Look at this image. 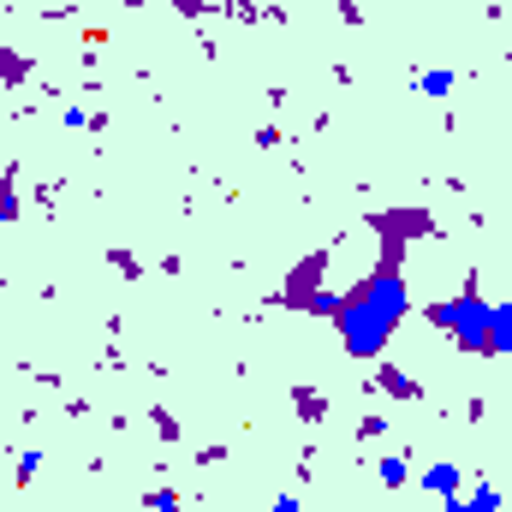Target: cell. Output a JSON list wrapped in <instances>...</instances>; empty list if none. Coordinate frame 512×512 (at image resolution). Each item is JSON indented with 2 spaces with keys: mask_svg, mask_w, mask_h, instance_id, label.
<instances>
[{
  "mask_svg": "<svg viewBox=\"0 0 512 512\" xmlns=\"http://www.w3.org/2000/svg\"><path fill=\"white\" fill-rule=\"evenodd\" d=\"M435 512H447V507H435Z\"/></svg>",
  "mask_w": 512,
  "mask_h": 512,
  "instance_id": "cell-10",
  "label": "cell"
},
{
  "mask_svg": "<svg viewBox=\"0 0 512 512\" xmlns=\"http://www.w3.org/2000/svg\"><path fill=\"white\" fill-rule=\"evenodd\" d=\"M262 512H304V495H280V501H268Z\"/></svg>",
  "mask_w": 512,
  "mask_h": 512,
  "instance_id": "cell-9",
  "label": "cell"
},
{
  "mask_svg": "<svg viewBox=\"0 0 512 512\" xmlns=\"http://www.w3.org/2000/svg\"><path fill=\"white\" fill-rule=\"evenodd\" d=\"M376 477H382L387 489H405V483H411V465H405V453H399V459H382V465H376Z\"/></svg>",
  "mask_w": 512,
  "mask_h": 512,
  "instance_id": "cell-7",
  "label": "cell"
},
{
  "mask_svg": "<svg viewBox=\"0 0 512 512\" xmlns=\"http://www.w3.org/2000/svg\"><path fill=\"white\" fill-rule=\"evenodd\" d=\"M495 352L512 364V304H495Z\"/></svg>",
  "mask_w": 512,
  "mask_h": 512,
  "instance_id": "cell-6",
  "label": "cell"
},
{
  "mask_svg": "<svg viewBox=\"0 0 512 512\" xmlns=\"http://www.w3.org/2000/svg\"><path fill=\"white\" fill-rule=\"evenodd\" d=\"M405 310H411L405 274H399V268H382V274L358 280L346 298H334L328 316H334V328H340V340H346L352 358H382L387 340H393V328L405 322Z\"/></svg>",
  "mask_w": 512,
  "mask_h": 512,
  "instance_id": "cell-1",
  "label": "cell"
},
{
  "mask_svg": "<svg viewBox=\"0 0 512 512\" xmlns=\"http://www.w3.org/2000/svg\"><path fill=\"white\" fill-rule=\"evenodd\" d=\"M417 489H423V495H435V501H453V495H459V489H465V471H459V465H447V459H441V465H429V471H423V477H417Z\"/></svg>",
  "mask_w": 512,
  "mask_h": 512,
  "instance_id": "cell-3",
  "label": "cell"
},
{
  "mask_svg": "<svg viewBox=\"0 0 512 512\" xmlns=\"http://www.w3.org/2000/svg\"><path fill=\"white\" fill-rule=\"evenodd\" d=\"M411 90H417V96H429V102H441V96H453V90H459V72H453V66H429V72H417V78H411Z\"/></svg>",
  "mask_w": 512,
  "mask_h": 512,
  "instance_id": "cell-4",
  "label": "cell"
},
{
  "mask_svg": "<svg viewBox=\"0 0 512 512\" xmlns=\"http://www.w3.org/2000/svg\"><path fill=\"white\" fill-rule=\"evenodd\" d=\"M36 471H42V447H24V453H18V483L36 477Z\"/></svg>",
  "mask_w": 512,
  "mask_h": 512,
  "instance_id": "cell-8",
  "label": "cell"
},
{
  "mask_svg": "<svg viewBox=\"0 0 512 512\" xmlns=\"http://www.w3.org/2000/svg\"><path fill=\"white\" fill-rule=\"evenodd\" d=\"M441 507H447V512H501V489H495V483H477V489H471V501H459V495H453V501H441Z\"/></svg>",
  "mask_w": 512,
  "mask_h": 512,
  "instance_id": "cell-5",
  "label": "cell"
},
{
  "mask_svg": "<svg viewBox=\"0 0 512 512\" xmlns=\"http://www.w3.org/2000/svg\"><path fill=\"white\" fill-rule=\"evenodd\" d=\"M429 322L447 328L465 352L495 358V304H483V298H447V304H429Z\"/></svg>",
  "mask_w": 512,
  "mask_h": 512,
  "instance_id": "cell-2",
  "label": "cell"
}]
</instances>
